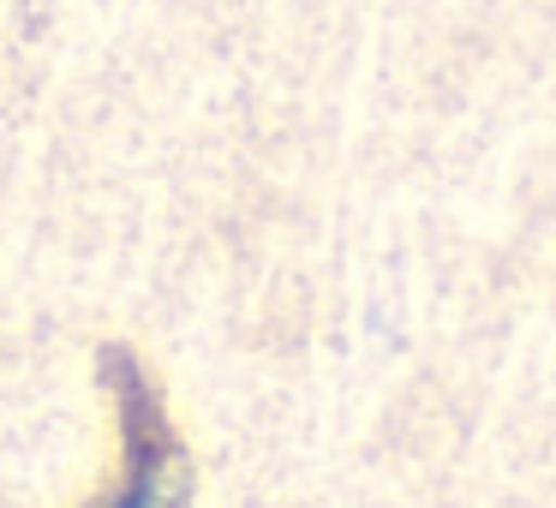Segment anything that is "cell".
<instances>
[{
  "label": "cell",
  "mask_w": 556,
  "mask_h": 508,
  "mask_svg": "<svg viewBox=\"0 0 556 508\" xmlns=\"http://www.w3.org/2000/svg\"><path fill=\"white\" fill-rule=\"evenodd\" d=\"M97 371L121 412V484L85 508H192V455H186L180 431L162 407V389L150 383L138 353L109 341L97 353Z\"/></svg>",
  "instance_id": "obj_1"
}]
</instances>
